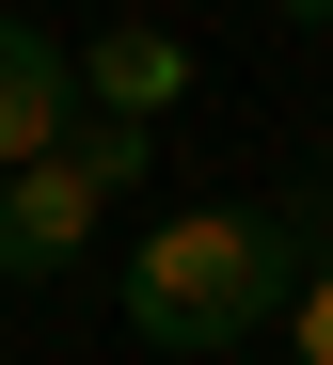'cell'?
Masks as SVG:
<instances>
[{
  "label": "cell",
  "instance_id": "8992f818",
  "mask_svg": "<svg viewBox=\"0 0 333 365\" xmlns=\"http://www.w3.org/2000/svg\"><path fill=\"white\" fill-rule=\"evenodd\" d=\"M286 349H302V365H333V270H317V286L286 302Z\"/></svg>",
  "mask_w": 333,
  "mask_h": 365
},
{
  "label": "cell",
  "instance_id": "6da1fadb",
  "mask_svg": "<svg viewBox=\"0 0 333 365\" xmlns=\"http://www.w3.org/2000/svg\"><path fill=\"white\" fill-rule=\"evenodd\" d=\"M317 270H333V175L286 191V207H190V222H159L143 255H127V334L143 349H238V334H270Z\"/></svg>",
  "mask_w": 333,
  "mask_h": 365
},
{
  "label": "cell",
  "instance_id": "7a4b0ae2",
  "mask_svg": "<svg viewBox=\"0 0 333 365\" xmlns=\"http://www.w3.org/2000/svg\"><path fill=\"white\" fill-rule=\"evenodd\" d=\"M96 222H111V191L80 159H32V175H0V286H32V270H80L96 255Z\"/></svg>",
  "mask_w": 333,
  "mask_h": 365
},
{
  "label": "cell",
  "instance_id": "5b68a950",
  "mask_svg": "<svg viewBox=\"0 0 333 365\" xmlns=\"http://www.w3.org/2000/svg\"><path fill=\"white\" fill-rule=\"evenodd\" d=\"M63 159H80L96 191L127 207V191H143V175H159V128H80V143H63Z\"/></svg>",
  "mask_w": 333,
  "mask_h": 365
},
{
  "label": "cell",
  "instance_id": "52a82bcc",
  "mask_svg": "<svg viewBox=\"0 0 333 365\" xmlns=\"http://www.w3.org/2000/svg\"><path fill=\"white\" fill-rule=\"evenodd\" d=\"M286 16H302V32H333V0H286Z\"/></svg>",
  "mask_w": 333,
  "mask_h": 365
},
{
  "label": "cell",
  "instance_id": "277c9868",
  "mask_svg": "<svg viewBox=\"0 0 333 365\" xmlns=\"http://www.w3.org/2000/svg\"><path fill=\"white\" fill-rule=\"evenodd\" d=\"M190 96V48L175 32H80V128H159V111Z\"/></svg>",
  "mask_w": 333,
  "mask_h": 365
},
{
  "label": "cell",
  "instance_id": "3957f363",
  "mask_svg": "<svg viewBox=\"0 0 333 365\" xmlns=\"http://www.w3.org/2000/svg\"><path fill=\"white\" fill-rule=\"evenodd\" d=\"M80 143V48L32 32V16H0V175H32Z\"/></svg>",
  "mask_w": 333,
  "mask_h": 365
}]
</instances>
